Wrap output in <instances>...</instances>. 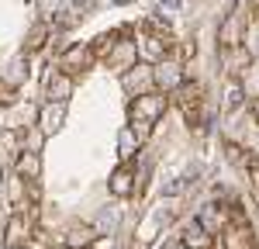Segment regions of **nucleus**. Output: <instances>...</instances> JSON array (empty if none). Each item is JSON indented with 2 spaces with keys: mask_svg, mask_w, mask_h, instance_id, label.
I'll list each match as a JSON object with an SVG mask.
<instances>
[{
  "mask_svg": "<svg viewBox=\"0 0 259 249\" xmlns=\"http://www.w3.org/2000/svg\"><path fill=\"white\" fill-rule=\"evenodd\" d=\"M162 107H166V101H162V97H152V94H145V97H139V104L132 107V114H135V118H145V121H156Z\"/></svg>",
  "mask_w": 259,
  "mask_h": 249,
  "instance_id": "nucleus-1",
  "label": "nucleus"
},
{
  "mask_svg": "<svg viewBox=\"0 0 259 249\" xmlns=\"http://www.w3.org/2000/svg\"><path fill=\"white\" fill-rule=\"evenodd\" d=\"M59 124H62V104H49L45 114H41V128L45 132H56Z\"/></svg>",
  "mask_w": 259,
  "mask_h": 249,
  "instance_id": "nucleus-2",
  "label": "nucleus"
},
{
  "mask_svg": "<svg viewBox=\"0 0 259 249\" xmlns=\"http://www.w3.org/2000/svg\"><path fill=\"white\" fill-rule=\"evenodd\" d=\"M94 239H97V232H94V228H90V225H83V228H73L66 242H69V246L76 249V246H90Z\"/></svg>",
  "mask_w": 259,
  "mask_h": 249,
  "instance_id": "nucleus-3",
  "label": "nucleus"
},
{
  "mask_svg": "<svg viewBox=\"0 0 259 249\" xmlns=\"http://www.w3.org/2000/svg\"><path fill=\"white\" fill-rule=\"evenodd\" d=\"M128 180H132V177H128V170H118V173H114V194H128V190H132V184H128Z\"/></svg>",
  "mask_w": 259,
  "mask_h": 249,
  "instance_id": "nucleus-4",
  "label": "nucleus"
},
{
  "mask_svg": "<svg viewBox=\"0 0 259 249\" xmlns=\"http://www.w3.org/2000/svg\"><path fill=\"white\" fill-rule=\"evenodd\" d=\"M194 242H197V246H207V242H211V239L204 235V228H200L197 222L190 225V239H187V246H194Z\"/></svg>",
  "mask_w": 259,
  "mask_h": 249,
  "instance_id": "nucleus-5",
  "label": "nucleus"
},
{
  "mask_svg": "<svg viewBox=\"0 0 259 249\" xmlns=\"http://www.w3.org/2000/svg\"><path fill=\"white\" fill-rule=\"evenodd\" d=\"M156 76H159V83H177V66L173 62H162Z\"/></svg>",
  "mask_w": 259,
  "mask_h": 249,
  "instance_id": "nucleus-6",
  "label": "nucleus"
},
{
  "mask_svg": "<svg viewBox=\"0 0 259 249\" xmlns=\"http://www.w3.org/2000/svg\"><path fill=\"white\" fill-rule=\"evenodd\" d=\"M21 173L24 177H38V156H24L21 159Z\"/></svg>",
  "mask_w": 259,
  "mask_h": 249,
  "instance_id": "nucleus-7",
  "label": "nucleus"
},
{
  "mask_svg": "<svg viewBox=\"0 0 259 249\" xmlns=\"http://www.w3.org/2000/svg\"><path fill=\"white\" fill-rule=\"evenodd\" d=\"M256 114H259V104H256Z\"/></svg>",
  "mask_w": 259,
  "mask_h": 249,
  "instance_id": "nucleus-8",
  "label": "nucleus"
}]
</instances>
